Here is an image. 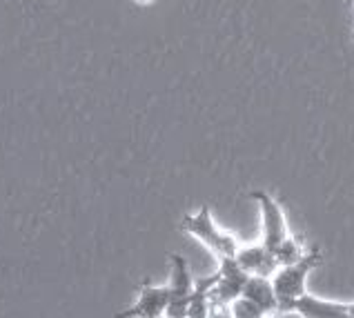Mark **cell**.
Masks as SVG:
<instances>
[{"label": "cell", "instance_id": "obj_1", "mask_svg": "<svg viewBox=\"0 0 354 318\" xmlns=\"http://www.w3.org/2000/svg\"><path fill=\"white\" fill-rule=\"evenodd\" d=\"M321 261V252L315 247L310 254L303 256L301 261L295 265H288V268H279L277 274L272 276V287H274V296L279 303V314H286L292 310V303L299 301L301 296H306V281L310 272L317 268V263Z\"/></svg>", "mask_w": 354, "mask_h": 318}, {"label": "cell", "instance_id": "obj_2", "mask_svg": "<svg viewBox=\"0 0 354 318\" xmlns=\"http://www.w3.org/2000/svg\"><path fill=\"white\" fill-rule=\"evenodd\" d=\"M189 236H194L196 241H201L205 247L216 256V259H234L236 252H239V243L232 234L223 232L212 218V212L207 205H203L198 212L194 214H187L180 223Z\"/></svg>", "mask_w": 354, "mask_h": 318}, {"label": "cell", "instance_id": "obj_3", "mask_svg": "<svg viewBox=\"0 0 354 318\" xmlns=\"http://www.w3.org/2000/svg\"><path fill=\"white\" fill-rule=\"evenodd\" d=\"M252 198L259 203L261 207V245L274 252L279 245L283 243L290 236L288 232V221H286V214H283V207L277 198H272L268 191L257 189L250 194Z\"/></svg>", "mask_w": 354, "mask_h": 318}, {"label": "cell", "instance_id": "obj_4", "mask_svg": "<svg viewBox=\"0 0 354 318\" xmlns=\"http://www.w3.org/2000/svg\"><path fill=\"white\" fill-rule=\"evenodd\" d=\"M171 263V276L167 283V292H169V303H167V316H176V318H185L187 312V303L189 296L194 292V276L189 272V265L180 254H171L169 256Z\"/></svg>", "mask_w": 354, "mask_h": 318}, {"label": "cell", "instance_id": "obj_5", "mask_svg": "<svg viewBox=\"0 0 354 318\" xmlns=\"http://www.w3.org/2000/svg\"><path fill=\"white\" fill-rule=\"evenodd\" d=\"M218 263V270L214 272L216 281L209 290V301L212 305L230 307L243 294V287H245L250 274L243 272L234 259H221Z\"/></svg>", "mask_w": 354, "mask_h": 318}, {"label": "cell", "instance_id": "obj_6", "mask_svg": "<svg viewBox=\"0 0 354 318\" xmlns=\"http://www.w3.org/2000/svg\"><path fill=\"white\" fill-rule=\"evenodd\" d=\"M167 303H169L167 285L143 283L136 301L127 310L118 312L116 318H158L167 312Z\"/></svg>", "mask_w": 354, "mask_h": 318}, {"label": "cell", "instance_id": "obj_7", "mask_svg": "<svg viewBox=\"0 0 354 318\" xmlns=\"http://www.w3.org/2000/svg\"><path fill=\"white\" fill-rule=\"evenodd\" d=\"M234 261L239 268L250 276H263V279H272L279 270L277 256L272 250L263 247V245H250V247H239Z\"/></svg>", "mask_w": 354, "mask_h": 318}, {"label": "cell", "instance_id": "obj_8", "mask_svg": "<svg viewBox=\"0 0 354 318\" xmlns=\"http://www.w3.org/2000/svg\"><path fill=\"white\" fill-rule=\"evenodd\" d=\"M301 318H354V303H335V301H323L317 296L306 294L299 301L292 303V310Z\"/></svg>", "mask_w": 354, "mask_h": 318}, {"label": "cell", "instance_id": "obj_9", "mask_svg": "<svg viewBox=\"0 0 354 318\" xmlns=\"http://www.w3.org/2000/svg\"><path fill=\"white\" fill-rule=\"evenodd\" d=\"M241 296L252 301L254 305H259L263 310V314H268V316L279 314V303H277L274 287H272L270 279H263V276H250L245 287H243Z\"/></svg>", "mask_w": 354, "mask_h": 318}, {"label": "cell", "instance_id": "obj_10", "mask_svg": "<svg viewBox=\"0 0 354 318\" xmlns=\"http://www.w3.org/2000/svg\"><path fill=\"white\" fill-rule=\"evenodd\" d=\"M214 281H216L214 274H209V276H205V279H198L196 281L194 292H192L189 303H187L185 318H207L209 307H212L209 290H212V285H214Z\"/></svg>", "mask_w": 354, "mask_h": 318}, {"label": "cell", "instance_id": "obj_11", "mask_svg": "<svg viewBox=\"0 0 354 318\" xmlns=\"http://www.w3.org/2000/svg\"><path fill=\"white\" fill-rule=\"evenodd\" d=\"M274 256H277V263L279 268H288V265H295L297 261H301L306 252H303V245H301V238H295V236H288L286 241H283L279 247L274 250Z\"/></svg>", "mask_w": 354, "mask_h": 318}, {"label": "cell", "instance_id": "obj_12", "mask_svg": "<svg viewBox=\"0 0 354 318\" xmlns=\"http://www.w3.org/2000/svg\"><path fill=\"white\" fill-rule=\"evenodd\" d=\"M230 312H232V318H263V316H268V314H263V310L259 305H254L248 299H243V296H239V299L230 305Z\"/></svg>", "mask_w": 354, "mask_h": 318}, {"label": "cell", "instance_id": "obj_13", "mask_svg": "<svg viewBox=\"0 0 354 318\" xmlns=\"http://www.w3.org/2000/svg\"><path fill=\"white\" fill-rule=\"evenodd\" d=\"M207 318H232V312H230V307H225V305H212Z\"/></svg>", "mask_w": 354, "mask_h": 318}, {"label": "cell", "instance_id": "obj_14", "mask_svg": "<svg viewBox=\"0 0 354 318\" xmlns=\"http://www.w3.org/2000/svg\"><path fill=\"white\" fill-rule=\"evenodd\" d=\"M158 318H176V316H167V314H163V316H158Z\"/></svg>", "mask_w": 354, "mask_h": 318}, {"label": "cell", "instance_id": "obj_15", "mask_svg": "<svg viewBox=\"0 0 354 318\" xmlns=\"http://www.w3.org/2000/svg\"><path fill=\"white\" fill-rule=\"evenodd\" d=\"M138 3H149V0H138Z\"/></svg>", "mask_w": 354, "mask_h": 318}, {"label": "cell", "instance_id": "obj_16", "mask_svg": "<svg viewBox=\"0 0 354 318\" xmlns=\"http://www.w3.org/2000/svg\"><path fill=\"white\" fill-rule=\"evenodd\" d=\"M263 318H274V316H263Z\"/></svg>", "mask_w": 354, "mask_h": 318}, {"label": "cell", "instance_id": "obj_17", "mask_svg": "<svg viewBox=\"0 0 354 318\" xmlns=\"http://www.w3.org/2000/svg\"><path fill=\"white\" fill-rule=\"evenodd\" d=\"M352 3H354V0H352Z\"/></svg>", "mask_w": 354, "mask_h": 318}]
</instances>
